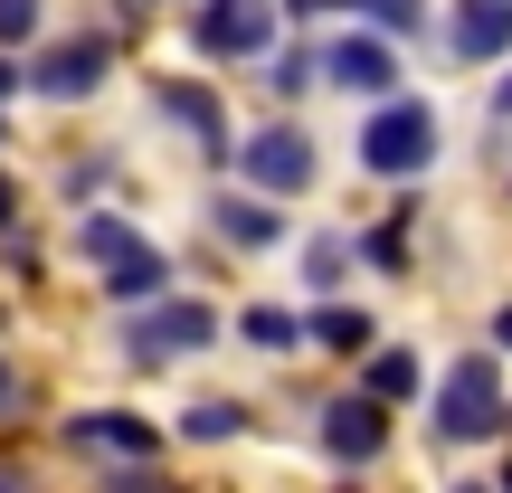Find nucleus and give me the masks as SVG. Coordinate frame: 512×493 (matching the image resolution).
<instances>
[{
    "label": "nucleus",
    "mask_w": 512,
    "mask_h": 493,
    "mask_svg": "<svg viewBox=\"0 0 512 493\" xmlns=\"http://www.w3.org/2000/svg\"><path fill=\"white\" fill-rule=\"evenodd\" d=\"M427 437H437L446 456L512 437V389H503V361H494V351H465V361H446L437 399H427Z\"/></svg>",
    "instance_id": "1"
},
{
    "label": "nucleus",
    "mask_w": 512,
    "mask_h": 493,
    "mask_svg": "<svg viewBox=\"0 0 512 493\" xmlns=\"http://www.w3.org/2000/svg\"><path fill=\"white\" fill-rule=\"evenodd\" d=\"M219 304H209V294H152V304H133L124 323H114V351H124L133 370H171V361H200L209 342H219Z\"/></svg>",
    "instance_id": "2"
},
{
    "label": "nucleus",
    "mask_w": 512,
    "mask_h": 493,
    "mask_svg": "<svg viewBox=\"0 0 512 493\" xmlns=\"http://www.w3.org/2000/svg\"><path fill=\"white\" fill-rule=\"evenodd\" d=\"M437 143H446V124H437V105L427 95H380V105L361 114V171L370 181H389V190H418V171H437Z\"/></svg>",
    "instance_id": "3"
},
{
    "label": "nucleus",
    "mask_w": 512,
    "mask_h": 493,
    "mask_svg": "<svg viewBox=\"0 0 512 493\" xmlns=\"http://www.w3.org/2000/svg\"><path fill=\"white\" fill-rule=\"evenodd\" d=\"M114 57H124V38H114V29L38 38V48L19 57V95H38V105H95L105 76H114Z\"/></svg>",
    "instance_id": "4"
},
{
    "label": "nucleus",
    "mask_w": 512,
    "mask_h": 493,
    "mask_svg": "<svg viewBox=\"0 0 512 493\" xmlns=\"http://www.w3.org/2000/svg\"><path fill=\"white\" fill-rule=\"evenodd\" d=\"M228 171L256 190V200H304L313 181H323V143H313L294 114H275V124H256V133H238V152H228Z\"/></svg>",
    "instance_id": "5"
},
{
    "label": "nucleus",
    "mask_w": 512,
    "mask_h": 493,
    "mask_svg": "<svg viewBox=\"0 0 512 493\" xmlns=\"http://www.w3.org/2000/svg\"><path fill=\"white\" fill-rule=\"evenodd\" d=\"M181 29H190V48H200L209 67H266V57L285 48V10H275V0H200Z\"/></svg>",
    "instance_id": "6"
},
{
    "label": "nucleus",
    "mask_w": 512,
    "mask_h": 493,
    "mask_svg": "<svg viewBox=\"0 0 512 493\" xmlns=\"http://www.w3.org/2000/svg\"><path fill=\"white\" fill-rule=\"evenodd\" d=\"M313 76H323L332 95H399V48H389L380 29H332L323 48H313Z\"/></svg>",
    "instance_id": "7"
},
{
    "label": "nucleus",
    "mask_w": 512,
    "mask_h": 493,
    "mask_svg": "<svg viewBox=\"0 0 512 493\" xmlns=\"http://www.w3.org/2000/svg\"><path fill=\"white\" fill-rule=\"evenodd\" d=\"M313 437H323V456L342 465V475H361V465L389 456V408L361 399V389H332V399L313 408Z\"/></svg>",
    "instance_id": "8"
},
{
    "label": "nucleus",
    "mask_w": 512,
    "mask_h": 493,
    "mask_svg": "<svg viewBox=\"0 0 512 493\" xmlns=\"http://www.w3.org/2000/svg\"><path fill=\"white\" fill-rule=\"evenodd\" d=\"M152 114H162L171 133H190V152H200L209 171H228L238 133H228V105H219V86H200V76H162V86H152Z\"/></svg>",
    "instance_id": "9"
},
{
    "label": "nucleus",
    "mask_w": 512,
    "mask_h": 493,
    "mask_svg": "<svg viewBox=\"0 0 512 493\" xmlns=\"http://www.w3.org/2000/svg\"><path fill=\"white\" fill-rule=\"evenodd\" d=\"M57 437H67L76 456H95V465H152V456H162V427L133 418V408H76Z\"/></svg>",
    "instance_id": "10"
},
{
    "label": "nucleus",
    "mask_w": 512,
    "mask_h": 493,
    "mask_svg": "<svg viewBox=\"0 0 512 493\" xmlns=\"http://www.w3.org/2000/svg\"><path fill=\"white\" fill-rule=\"evenodd\" d=\"M209 238L228 256H275L285 247V209L256 200V190H219V200H209Z\"/></svg>",
    "instance_id": "11"
},
{
    "label": "nucleus",
    "mask_w": 512,
    "mask_h": 493,
    "mask_svg": "<svg viewBox=\"0 0 512 493\" xmlns=\"http://www.w3.org/2000/svg\"><path fill=\"white\" fill-rule=\"evenodd\" d=\"M304 342L332 351V361H370V351H380V313H361V304H342V294H323V304L304 313Z\"/></svg>",
    "instance_id": "12"
},
{
    "label": "nucleus",
    "mask_w": 512,
    "mask_h": 493,
    "mask_svg": "<svg viewBox=\"0 0 512 493\" xmlns=\"http://www.w3.org/2000/svg\"><path fill=\"white\" fill-rule=\"evenodd\" d=\"M446 48H456L465 67H494V57H512V0H456Z\"/></svg>",
    "instance_id": "13"
},
{
    "label": "nucleus",
    "mask_w": 512,
    "mask_h": 493,
    "mask_svg": "<svg viewBox=\"0 0 512 493\" xmlns=\"http://www.w3.org/2000/svg\"><path fill=\"white\" fill-rule=\"evenodd\" d=\"M133 247H143V228H133V219H114V209H76V228H67V256H76V266H95V275H105V266H124Z\"/></svg>",
    "instance_id": "14"
},
{
    "label": "nucleus",
    "mask_w": 512,
    "mask_h": 493,
    "mask_svg": "<svg viewBox=\"0 0 512 493\" xmlns=\"http://www.w3.org/2000/svg\"><path fill=\"white\" fill-rule=\"evenodd\" d=\"M351 256H361L370 275H408V266H418V190H408V200L389 209L370 238H351Z\"/></svg>",
    "instance_id": "15"
},
{
    "label": "nucleus",
    "mask_w": 512,
    "mask_h": 493,
    "mask_svg": "<svg viewBox=\"0 0 512 493\" xmlns=\"http://www.w3.org/2000/svg\"><path fill=\"white\" fill-rule=\"evenodd\" d=\"M361 399H380V408H408V399H427V361L408 342H380L361 361Z\"/></svg>",
    "instance_id": "16"
},
{
    "label": "nucleus",
    "mask_w": 512,
    "mask_h": 493,
    "mask_svg": "<svg viewBox=\"0 0 512 493\" xmlns=\"http://www.w3.org/2000/svg\"><path fill=\"white\" fill-rule=\"evenodd\" d=\"M95 285H105V304H114V313H133V304H152V294H171V256L143 238L124 266H105V275H95Z\"/></svg>",
    "instance_id": "17"
},
{
    "label": "nucleus",
    "mask_w": 512,
    "mask_h": 493,
    "mask_svg": "<svg viewBox=\"0 0 512 493\" xmlns=\"http://www.w3.org/2000/svg\"><path fill=\"white\" fill-rule=\"evenodd\" d=\"M238 332L247 351H266V361H285V351H304V313H285V304H238Z\"/></svg>",
    "instance_id": "18"
},
{
    "label": "nucleus",
    "mask_w": 512,
    "mask_h": 493,
    "mask_svg": "<svg viewBox=\"0 0 512 493\" xmlns=\"http://www.w3.org/2000/svg\"><path fill=\"white\" fill-rule=\"evenodd\" d=\"M247 427H256L247 399H190V408H181V437H190V446H228V437H247Z\"/></svg>",
    "instance_id": "19"
},
{
    "label": "nucleus",
    "mask_w": 512,
    "mask_h": 493,
    "mask_svg": "<svg viewBox=\"0 0 512 493\" xmlns=\"http://www.w3.org/2000/svg\"><path fill=\"white\" fill-rule=\"evenodd\" d=\"M361 266V256H351V238H304V285H313V304H323V294H342V275Z\"/></svg>",
    "instance_id": "20"
},
{
    "label": "nucleus",
    "mask_w": 512,
    "mask_h": 493,
    "mask_svg": "<svg viewBox=\"0 0 512 493\" xmlns=\"http://www.w3.org/2000/svg\"><path fill=\"white\" fill-rule=\"evenodd\" d=\"M95 190H114V152H76V162H57V200H67V209H95Z\"/></svg>",
    "instance_id": "21"
},
{
    "label": "nucleus",
    "mask_w": 512,
    "mask_h": 493,
    "mask_svg": "<svg viewBox=\"0 0 512 493\" xmlns=\"http://www.w3.org/2000/svg\"><path fill=\"white\" fill-rule=\"evenodd\" d=\"M313 86H323V76H313V48H275L266 57V95H275V105H304Z\"/></svg>",
    "instance_id": "22"
},
{
    "label": "nucleus",
    "mask_w": 512,
    "mask_h": 493,
    "mask_svg": "<svg viewBox=\"0 0 512 493\" xmlns=\"http://www.w3.org/2000/svg\"><path fill=\"white\" fill-rule=\"evenodd\" d=\"M38 38H48V0H0V57L38 48Z\"/></svg>",
    "instance_id": "23"
},
{
    "label": "nucleus",
    "mask_w": 512,
    "mask_h": 493,
    "mask_svg": "<svg viewBox=\"0 0 512 493\" xmlns=\"http://www.w3.org/2000/svg\"><path fill=\"white\" fill-rule=\"evenodd\" d=\"M361 29H380V38H418V29H427V0H361Z\"/></svg>",
    "instance_id": "24"
},
{
    "label": "nucleus",
    "mask_w": 512,
    "mask_h": 493,
    "mask_svg": "<svg viewBox=\"0 0 512 493\" xmlns=\"http://www.w3.org/2000/svg\"><path fill=\"white\" fill-rule=\"evenodd\" d=\"M95 493H181V484L152 475V465H95Z\"/></svg>",
    "instance_id": "25"
},
{
    "label": "nucleus",
    "mask_w": 512,
    "mask_h": 493,
    "mask_svg": "<svg viewBox=\"0 0 512 493\" xmlns=\"http://www.w3.org/2000/svg\"><path fill=\"white\" fill-rule=\"evenodd\" d=\"M275 10H285L294 29H313V19H332V10H351V19H361V0H275Z\"/></svg>",
    "instance_id": "26"
},
{
    "label": "nucleus",
    "mask_w": 512,
    "mask_h": 493,
    "mask_svg": "<svg viewBox=\"0 0 512 493\" xmlns=\"http://www.w3.org/2000/svg\"><path fill=\"white\" fill-rule=\"evenodd\" d=\"M10 228H19V181L0 171V238H10Z\"/></svg>",
    "instance_id": "27"
},
{
    "label": "nucleus",
    "mask_w": 512,
    "mask_h": 493,
    "mask_svg": "<svg viewBox=\"0 0 512 493\" xmlns=\"http://www.w3.org/2000/svg\"><path fill=\"white\" fill-rule=\"evenodd\" d=\"M0 418H19V370L0 361Z\"/></svg>",
    "instance_id": "28"
},
{
    "label": "nucleus",
    "mask_w": 512,
    "mask_h": 493,
    "mask_svg": "<svg viewBox=\"0 0 512 493\" xmlns=\"http://www.w3.org/2000/svg\"><path fill=\"white\" fill-rule=\"evenodd\" d=\"M484 351H512V304H494V342Z\"/></svg>",
    "instance_id": "29"
},
{
    "label": "nucleus",
    "mask_w": 512,
    "mask_h": 493,
    "mask_svg": "<svg viewBox=\"0 0 512 493\" xmlns=\"http://www.w3.org/2000/svg\"><path fill=\"white\" fill-rule=\"evenodd\" d=\"M10 95H19V57H0V114H10Z\"/></svg>",
    "instance_id": "30"
},
{
    "label": "nucleus",
    "mask_w": 512,
    "mask_h": 493,
    "mask_svg": "<svg viewBox=\"0 0 512 493\" xmlns=\"http://www.w3.org/2000/svg\"><path fill=\"white\" fill-rule=\"evenodd\" d=\"M0 493H38V484H29V465H0Z\"/></svg>",
    "instance_id": "31"
},
{
    "label": "nucleus",
    "mask_w": 512,
    "mask_h": 493,
    "mask_svg": "<svg viewBox=\"0 0 512 493\" xmlns=\"http://www.w3.org/2000/svg\"><path fill=\"white\" fill-rule=\"evenodd\" d=\"M494 124H512V76H503V86H494Z\"/></svg>",
    "instance_id": "32"
},
{
    "label": "nucleus",
    "mask_w": 512,
    "mask_h": 493,
    "mask_svg": "<svg viewBox=\"0 0 512 493\" xmlns=\"http://www.w3.org/2000/svg\"><path fill=\"white\" fill-rule=\"evenodd\" d=\"M494 493H512V456H503V465H494Z\"/></svg>",
    "instance_id": "33"
},
{
    "label": "nucleus",
    "mask_w": 512,
    "mask_h": 493,
    "mask_svg": "<svg viewBox=\"0 0 512 493\" xmlns=\"http://www.w3.org/2000/svg\"><path fill=\"white\" fill-rule=\"evenodd\" d=\"M456 493H494V484H484V475H465V484H456Z\"/></svg>",
    "instance_id": "34"
},
{
    "label": "nucleus",
    "mask_w": 512,
    "mask_h": 493,
    "mask_svg": "<svg viewBox=\"0 0 512 493\" xmlns=\"http://www.w3.org/2000/svg\"><path fill=\"white\" fill-rule=\"evenodd\" d=\"M0 143H10V114H0Z\"/></svg>",
    "instance_id": "35"
},
{
    "label": "nucleus",
    "mask_w": 512,
    "mask_h": 493,
    "mask_svg": "<svg viewBox=\"0 0 512 493\" xmlns=\"http://www.w3.org/2000/svg\"><path fill=\"white\" fill-rule=\"evenodd\" d=\"M133 10H152V0H133Z\"/></svg>",
    "instance_id": "36"
},
{
    "label": "nucleus",
    "mask_w": 512,
    "mask_h": 493,
    "mask_svg": "<svg viewBox=\"0 0 512 493\" xmlns=\"http://www.w3.org/2000/svg\"><path fill=\"white\" fill-rule=\"evenodd\" d=\"M342 493H351V484H342Z\"/></svg>",
    "instance_id": "37"
},
{
    "label": "nucleus",
    "mask_w": 512,
    "mask_h": 493,
    "mask_svg": "<svg viewBox=\"0 0 512 493\" xmlns=\"http://www.w3.org/2000/svg\"><path fill=\"white\" fill-rule=\"evenodd\" d=\"M503 190H512V181H503Z\"/></svg>",
    "instance_id": "38"
}]
</instances>
